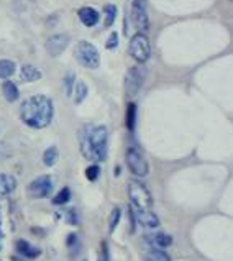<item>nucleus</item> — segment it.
<instances>
[{
  "mask_svg": "<svg viewBox=\"0 0 233 261\" xmlns=\"http://www.w3.org/2000/svg\"><path fill=\"white\" fill-rule=\"evenodd\" d=\"M145 81V71L140 68H130L125 76V92L128 97H135L143 86Z\"/></svg>",
  "mask_w": 233,
  "mask_h": 261,
  "instance_id": "obj_8",
  "label": "nucleus"
},
{
  "mask_svg": "<svg viewBox=\"0 0 233 261\" xmlns=\"http://www.w3.org/2000/svg\"><path fill=\"white\" fill-rule=\"evenodd\" d=\"M135 225H141L145 228H156L160 225V219L153 211H141V208H133L130 207Z\"/></svg>",
  "mask_w": 233,
  "mask_h": 261,
  "instance_id": "obj_10",
  "label": "nucleus"
},
{
  "mask_svg": "<svg viewBox=\"0 0 233 261\" xmlns=\"http://www.w3.org/2000/svg\"><path fill=\"white\" fill-rule=\"evenodd\" d=\"M103 13H105V21H103V25L109 28V27L114 25V21H115V17H117V7H115V5H105Z\"/></svg>",
  "mask_w": 233,
  "mask_h": 261,
  "instance_id": "obj_21",
  "label": "nucleus"
},
{
  "mask_svg": "<svg viewBox=\"0 0 233 261\" xmlns=\"http://www.w3.org/2000/svg\"><path fill=\"white\" fill-rule=\"evenodd\" d=\"M69 44V36L66 33H58V35H53L46 40V51L49 53V56L56 58L61 53H64V49L67 48Z\"/></svg>",
  "mask_w": 233,
  "mask_h": 261,
  "instance_id": "obj_11",
  "label": "nucleus"
},
{
  "mask_svg": "<svg viewBox=\"0 0 233 261\" xmlns=\"http://www.w3.org/2000/svg\"><path fill=\"white\" fill-rule=\"evenodd\" d=\"M99 261H109V250H107V243H102V256H99Z\"/></svg>",
  "mask_w": 233,
  "mask_h": 261,
  "instance_id": "obj_28",
  "label": "nucleus"
},
{
  "mask_svg": "<svg viewBox=\"0 0 233 261\" xmlns=\"http://www.w3.org/2000/svg\"><path fill=\"white\" fill-rule=\"evenodd\" d=\"M20 79L25 81V83H35V81L41 79V72L38 68H35L32 64H25V66H21Z\"/></svg>",
  "mask_w": 233,
  "mask_h": 261,
  "instance_id": "obj_14",
  "label": "nucleus"
},
{
  "mask_svg": "<svg viewBox=\"0 0 233 261\" xmlns=\"http://www.w3.org/2000/svg\"><path fill=\"white\" fill-rule=\"evenodd\" d=\"M130 56L138 63H146L151 56V44L145 33H137L132 36L130 46H128Z\"/></svg>",
  "mask_w": 233,
  "mask_h": 261,
  "instance_id": "obj_5",
  "label": "nucleus"
},
{
  "mask_svg": "<svg viewBox=\"0 0 233 261\" xmlns=\"http://www.w3.org/2000/svg\"><path fill=\"white\" fill-rule=\"evenodd\" d=\"M135 120H137V106L130 103L128 109H126V126H128V130L135 128Z\"/></svg>",
  "mask_w": 233,
  "mask_h": 261,
  "instance_id": "obj_24",
  "label": "nucleus"
},
{
  "mask_svg": "<svg viewBox=\"0 0 233 261\" xmlns=\"http://www.w3.org/2000/svg\"><path fill=\"white\" fill-rule=\"evenodd\" d=\"M79 220H77V215H76V211L74 208H71L69 211V223H77Z\"/></svg>",
  "mask_w": 233,
  "mask_h": 261,
  "instance_id": "obj_29",
  "label": "nucleus"
},
{
  "mask_svg": "<svg viewBox=\"0 0 233 261\" xmlns=\"http://www.w3.org/2000/svg\"><path fill=\"white\" fill-rule=\"evenodd\" d=\"M81 153L89 161H105L109 153V130L103 125H84L79 132Z\"/></svg>",
  "mask_w": 233,
  "mask_h": 261,
  "instance_id": "obj_1",
  "label": "nucleus"
},
{
  "mask_svg": "<svg viewBox=\"0 0 233 261\" xmlns=\"http://www.w3.org/2000/svg\"><path fill=\"white\" fill-rule=\"evenodd\" d=\"M74 56L87 69H97L100 66V55L92 43L89 41H79L74 48Z\"/></svg>",
  "mask_w": 233,
  "mask_h": 261,
  "instance_id": "obj_4",
  "label": "nucleus"
},
{
  "mask_svg": "<svg viewBox=\"0 0 233 261\" xmlns=\"http://www.w3.org/2000/svg\"><path fill=\"white\" fill-rule=\"evenodd\" d=\"M145 261H171L169 255L161 248H151L145 256Z\"/></svg>",
  "mask_w": 233,
  "mask_h": 261,
  "instance_id": "obj_18",
  "label": "nucleus"
},
{
  "mask_svg": "<svg viewBox=\"0 0 233 261\" xmlns=\"http://www.w3.org/2000/svg\"><path fill=\"white\" fill-rule=\"evenodd\" d=\"M105 46H107V49H115L118 46V35L117 33H112L109 36L107 43H105Z\"/></svg>",
  "mask_w": 233,
  "mask_h": 261,
  "instance_id": "obj_27",
  "label": "nucleus"
},
{
  "mask_svg": "<svg viewBox=\"0 0 233 261\" xmlns=\"http://www.w3.org/2000/svg\"><path fill=\"white\" fill-rule=\"evenodd\" d=\"M55 115V107L49 97L46 95H33L28 97L27 100L21 102L20 107V118L25 125L32 126V128H44L48 126Z\"/></svg>",
  "mask_w": 233,
  "mask_h": 261,
  "instance_id": "obj_2",
  "label": "nucleus"
},
{
  "mask_svg": "<svg viewBox=\"0 0 233 261\" xmlns=\"http://www.w3.org/2000/svg\"><path fill=\"white\" fill-rule=\"evenodd\" d=\"M53 191V179L49 176H40L28 186V196L33 199H44Z\"/></svg>",
  "mask_w": 233,
  "mask_h": 261,
  "instance_id": "obj_7",
  "label": "nucleus"
},
{
  "mask_svg": "<svg viewBox=\"0 0 233 261\" xmlns=\"http://www.w3.org/2000/svg\"><path fill=\"white\" fill-rule=\"evenodd\" d=\"M120 215H122V212H120V208H118V207H115L114 211H112L110 219H109V232H110V233H114V230L117 228L118 220H120Z\"/></svg>",
  "mask_w": 233,
  "mask_h": 261,
  "instance_id": "obj_25",
  "label": "nucleus"
},
{
  "mask_svg": "<svg viewBox=\"0 0 233 261\" xmlns=\"http://www.w3.org/2000/svg\"><path fill=\"white\" fill-rule=\"evenodd\" d=\"M15 72V63L10 59H0V79L10 77Z\"/></svg>",
  "mask_w": 233,
  "mask_h": 261,
  "instance_id": "obj_19",
  "label": "nucleus"
},
{
  "mask_svg": "<svg viewBox=\"0 0 233 261\" xmlns=\"http://www.w3.org/2000/svg\"><path fill=\"white\" fill-rule=\"evenodd\" d=\"M128 197L133 208H141V211H151L153 208V196L148 188L140 181L128 182Z\"/></svg>",
  "mask_w": 233,
  "mask_h": 261,
  "instance_id": "obj_3",
  "label": "nucleus"
},
{
  "mask_svg": "<svg viewBox=\"0 0 233 261\" xmlns=\"http://www.w3.org/2000/svg\"><path fill=\"white\" fill-rule=\"evenodd\" d=\"M0 248H2V214H0Z\"/></svg>",
  "mask_w": 233,
  "mask_h": 261,
  "instance_id": "obj_30",
  "label": "nucleus"
},
{
  "mask_svg": "<svg viewBox=\"0 0 233 261\" xmlns=\"http://www.w3.org/2000/svg\"><path fill=\"white\" fill-rule=\"evenodd\" d=\"M126 166H128L132 173L138 177H146L149 173L148 161L137 148H130V150L126 151Z\"/></svg>",
  "mask_w": 233,
  "mask_h": 261,
  "instance_id": "obj_6",
  "label": "nucleus"
},
{
  "mask_svg": "<svg viewBox=\"0 0 233 261\" xmlns=\"http://www.w3.org/2000/svg\"><path fill=\"white\" fill-rule=\"evenodd\" d=\"M56 161H58V150H56V146H51V148H48L46 151H44L43 163L46 166H55Z\"/></svg>",
  "mask_w": 233,
  "mask_h": 261,
  "instance_id": "obj_22",
  "label": "nucleus"
},
{
  "mask_svg": "<svg viewBox=\"0 0 233 261\" xmlns=\"http://www.w3.org/2000/svg\"><path fill=\"white\" fill-rule=\"evenodd\" d=\"M71 94L74 95V102H76V103H81V102L87 97L89 89H87V86H86L84 83H82V81H77V83L72 86Z\"/></svg>",
  "mask_w": 233,
  "mask_h": 261,
  "instance_id": "obj_16",
  "label": "nucleus"
},
{
  "mask_svg": "<svg viewBox=\"0 0 233 261\" xmlns=\"http://www.w3.org/2000/svg\"><path fill=\"white\" fill-rule=\"evenodd\" d=\"M17 251L20 253L21 256H27V258H36L40 255V250L30 245L27 240H18L17 242Z\"/></svg>",
  "mask_w": 233,
  "mask_h": 261,
  "instance_id": "obj_15",
  "label": "nucleus"
},
{
  "mask_svg": "<svg viewBox=\"0 0 233 261\" xmlns=\"http://www.w3.org/2000/svg\"><path fill=\"white\" fill-rule=\"evenodd\" d=\"M2 91H4L5 99L9 100V102H15V100H18V97H20L18 87L15 86L13 83H10V81H7V83H4V86H2Z\"/></svg>",
  "mask_w": 233,
  "mask_h": 261,
  "instance_id": "obj_17",
  "label": "nucleus"
},
{
  "mask_svg": "<svg viewBox=\"0 0 233 261\" xmlns=\"http://www.w3.org/2000/svg\"><path fill=\"white\" fill-rule=\"evenodd\" d=\"M17 188V181L12 174H0V197L9 196Z\"/></svg>",
  "mask_w": 233,
  "mask_h": 261,
  "instance_id": "obj_13",
  "label": "nucleus"
},
{
  "mask_svg": "<svg viewBox=\"0 0 233 261\" xmlns=\"http://www.w3.org/2000/svg\"><path fill=\"white\" fill-rule=\"evenodd\" d=\"M99 174H100V168L97 165H92L86 169V177L89 179V181H95V179L99 177Z\"/></svg>",
  "mask_w": 233,
  "mask_h": 261,
  "instance_id": "obj_26",
  "label": "nucleus"
},
{
  "mask_svg": "<svg viewBox=\"0 0 233 261\" xmlns=\"http://www.w3.org/2000/svg\"><path fill=\"white\" fill-rule=\"evenodd\" d=\"M132 21L135 28L138 30V33H146L149 28V18L145 9V4L141 0H135L132 5Z\"/></svg>",
  "mask_w": 233,
  "mask_h": 261,
  "instance_id": "obj_9",
  "label": "nucleus"
},
{
  "mask_svg": "<svg viewBox=\"0 0 233 261\" xmlns=\"http://www.w3.org/2000/svg\"><path fill=\"white\" fill-rule=\"evenodd\" d=\"M151 243L154 245V248H166L172 243V238L166 233H158L151 238Z\"/></svg>",
  "mask_w": 233,
  "mask_h": 261,
  "instance_id": "obj_20",
  "label": "nucleus"
},
{
  "mask_svg": "<svg viewBox=\"0 0 233 261\" xmlns=\"http://www.w3.org/2000/svg\"><path fill=\"white\" fill-rule=\"evenodd\" d=\"M69 199H71V191L67 188H63L61 191L58 192V196L53 199V204H55V205H64L66 202H69Z\"/></svg>",
  "mask_w": 233,
  "mask_h": 261,
  "instance_id": "obj_23",
  "label": "nucleus"
},
{
  "mask_svg": "<svg viewBox=\"0 0 233 261\" xmlns=\"http://www.w3.org/2000/svg\"><path fill=\"white\" fill-rule=\"evenodd\" d=\"M79 20L86 27H94L99 21V12L92 9V7H84V9L79 10Z\"/></svg>",
  "mask_w": 233,
  "mask_h": 261,
  "instance_id": "obj_12",
  "label": "nucleus"
}]
</instances>
